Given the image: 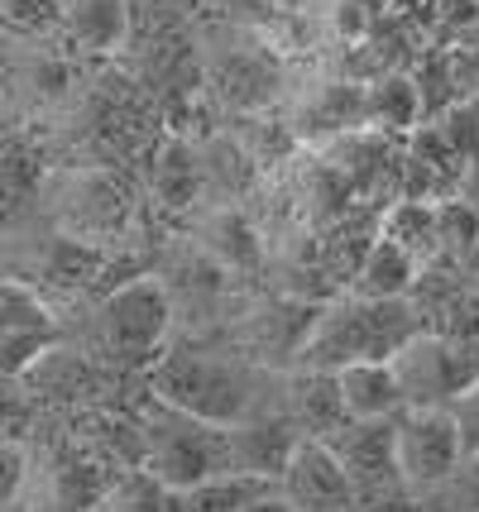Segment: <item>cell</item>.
<instances>
[{
    "mask_svg": "<svg viewBox=\"0 0 479 512\" xmlns=\"http://www.w3.org/2000/svg\"><path fill=\"white\" fill-rule=\"evenodd\" d=\"M283 412L297 422L302 436H317V441H326L331 431H341L350 422L341 379L331 369H297L288 379V393H283Z\"/></svg>",
    "mask_w": 479,
    "mask_h": 512,
    "instance_id": "14",
    "label": "cell"
},
{
    "mask_svg": "<svg viewBox=\"0 0 479 512\" xmlns=\"http://www.w3.org/2000/svg\"><path fill=\"white\" fill-rule=\"evenodd\" d=\"M360 5H365L369 15H384V10H388V0H360Z\"/></svg>",
    "mask_w": 479,
    "mask_h": 512,
    "instance_id": "37",
    "label": "cell"
},
{
    "mask_svg": "<svg viewBox=\"0 0 479 512\" xmlns=\"http://www.w3.org/2000/svg\"><path fill=\"white\" fill-rule=\"evenodd\" d=\"M470 273H475V288H479V249H475V259H470Z\"/></svg>",
    "mask_w": 479,
    "mask_h": 512,
    "instance_id": "38",
    "label": "cell"
},
{
    "mask_svg": "<svg viewBox=\"0 0 479 512\" xmlns=\"http://www.w3.org/2000/svg\"><path fill=\"white\" fill-rule=\"evenodd\" d=\"M139 431H144V469H154L168 489L183 493L230 469V426L202 422L154 398L139 412Z\"/></svg>",
    "mask_w": 479,
    "mask_h": 512,
    "instance_id": "3",
    "label": "cell"
},
{
    "mask_svg": "<svg viewBox=\"0 0 479 512\" xmlns=\"http://www.w3.org/2000/svg\"><path fill=\"white\" fill-rule=\"evenodd\" d=\"M130 221V197L115 173L106 168H77L68 173L63 192H58V225L63 235L77 240H111L120 225Z\"/></svg>",
    "mask_w": 479,
    "mask_h": 512,
    "instance_id": "8",
    "label": "cell"
},
{
    "mask_svg": "<svg viewBox=\"0 0 479 512\" xmlns=\"http://www.w3.org/2000/svg\"><path fill=\"white\" fill-rule=\"evenodd\" d=\"M202 249L216 268H230V273H250L259 264V235L254 225L245 221V211L235 206H221L211 221L202 225Z\"/></svg>",
    "mask_w": 479,
    "mask_h": 512,
    "instance_id": "21",
    "label": "cell"
},
{
    "mask_svg": "<svg viewBox=\"0 0 479 512\" xmlns=\"http://www.w3.org/2000/svg\"><path fill=\"white\" fill-rule=\"evenodd\" d=\"M240 512H293V503L274 489V493H264V498H254V503H245Z\"/></svg>",
    "mask_w": 479,
    "mask_h": 512,
    "instance_id": "36",
    "label": "cell"
},
{
    "mask_svg": "<svg viewBox=\"0 0 479 512\" xmlns=\"http://www.w3.org/2000/svg\"><path fill=\"white\" fill-rule=\"evenodd\" d=\"M211 91L230 111H264L278 96V58L269 48H230L211 67Z\"/></svg>",
    "mask_w": 479,
    "mask_h": 512,
    "instance_id": "12",
    "label": "cell"
},
{
    "mask_svg": "<svg viewBox=\"0 0 479 512\" xmlns=\"http://www.w3.org/2000/svg\"><path fill=\"white\" fill-rule=\"evenodd\" d=\"M278 493L293 503V512H350V503H355V489L345 479L341 460L317 436H302L293 446L288 469L278 479Z\"/></svg>",
    "mask_w": 479,
    "mask_h": 512,
    "instance_id": "9",
    "label": "cell"
},
{
    "mask_svg": "<svg viewBox=\"0 0 479 512\" xmlns=\"http://www.w3.org/2000/svg\"><path fill=\"white\" fill-rule=\"evenodd\" d=\"M53 345H63V331H10V335H0V379H24Z\"/></svg>",
    "mask_w": 479,
    "mask_h": 512,
    "instance_id": "30",
    "label": "cell"
},
{
    "mask_svg": "<svg viewBox=\"0 0 479 512\" xmlns=\"http://www.w3.org/2000/svg\"><path fill=\"white\" fill-rule=\"evenodd\" d=\"M436 230H441V259L451 264H470L479 249V211L470 201L446 197L436 201Z\"/></svg>",
    "mask_w": 479,
    "mask_h": 512,
    "instance_id": "27",
    "label": "cell"
},
{
    "mask_svg": "<svg viewBox=\"0 0 479 512\" xmlns=\"http://www.w3.org/2000/svg\"><path fill=\"white\" fill-rule=\"evenodd\" d=\"M317 316H321V307L317 302H269L264 312L250 321V335H254V345L264 350L269 359H288L293 364L297 359V350L307 345V335H312V326H317Z\"/></svg>",
    "mask_w": 479,
    "mask_h": 512,
    "instance_id": "19",
    "label": "cell"
},
{
    "mask_svg": "<svg viewBox=\"0 0 479 512\" xmlns=\"http://www.w3.org/2000/svg\"><path fill=\"white\" fill-rule=\"evenodd\" d=\"M278 484L264 479V474H240V469H226V474H211L202 484L178 493V512H240L245 503L274 493Z\"/></svg>",
    "mask_w": 479,
    "mask_h": 512,
    "instance_id": "22",
    "label": "cell"
},
{
    "mask_svg": "<svg viewBox=\"0 0 479 512\" xmlns=\"http://www.w3.org/2000/svg\"><path fill=\"white\" fill-rule=\"evenodd\" d=\"M365 125V82H321L293 115V139H307V144H331L336 134H350Z\"/></svg>",
    "mask_w": 479,
    "mask_h": 512,
    "instance_id": "13",
    "label": "cell"
},
{
    "mask_svg": "<svg viewBox=\"0 0 479 512\" xmlns=\"http://www.w3.org/2000/svg\"><path fill=\"white\" fill-rule=\"evenodd\" d=\"M202 192V163L192 154L187 139H168L159 154H154V197L168 211H183L192 206Z\"/></svg>",
    "mask_w": 479,
    "mask_h": 512,
    "instance_id": "23",
    "label": "cell"
},
{
    "mask_svg": "<svg viewBox=\"0 0 479 512\" xmlns=\"http://www.w3.org/2000/svg\"><path fill=\"white\" fill-rule=\"evenodd\" d=\"M365 125L369 130H379V134H388V139H398V144L422 125V96H417V87H412L408 67L365 82Z\"/></svg>",
    "mask_w": 479,
    "mask_h": 512,
    "instance_id": "16",
    "label": "cell"
},
{
    "mask_svg": "<svg viewBox=\"0 0 479 512\" xmlns=\"http://www.w3.org/2000/svg\"><path fill=\"white\" fill-rule=\"evenodd\" d=\"M436 130L451 144V154L460 158V168H479V101L460 96L446 111L436 115Z\"/></svg>",
    "mask_w": 479,
    "mask_h": 512,
    "instance_id": "28",
    "label": "cell"
},
{
    "mask_svg": "<svg viewBox=\"0 0 479 512\" xmlns=\"http://www.w3.org/2000/svg\"><path fill=\"white\" fill-rule=\"evenodd\" d=\"M470 96H475V101H479V82H475V91H470Z\"/></svg>",
    "mask_w": 479,
    "mask_h": 512,
    "instance_id": "40",
    "label": "cell"
},
{
    "mask_svg": "<svg viewBox=\"0 0 479 512\" xmlns=\"http://www.w3.org/2000/svg\"><path fill=\"white\" fill-rule=\"evenodd\" d=\"M388 364L398 374V388H403L408 407H451L460 393H470L479 383L470 345L446 340L436 331H417Z\"/></svg>",
    "mask_w": 479,
    "mask_h": 512,
    "instance_id": "5",
    "label": "cell"
},
{
    "mask_svg": "<svg viewBox=\"0 0 479 512\" xmlns=\"http://www.w3.org/2000/svg\"><path fill=\"white\" fill-rule=\"evenodd\" d=\"M302 441L297 422L278 407V412H254L240 426H230V469L240 474H264V479H283L288 455Z\"/></svg>",
    "mask_w": 479,
    "mask_h": 512,
    "instance_id": "10",
    "label": "cell"
},
{
    "mask_svg": "<svg viewBox=\"0 0 479 512\" xmlns=\"http://www.w3.org/2000/svg\"><path fill=\"white\" fill-rule=\"evenodd\" d=\"M350 512H427V503H422V493H412V489H388V493L355 498Z\"/></svg>",
    "mask_w": 479,
    "mask_h": 512,
    "instance_id": "34",
    "label": "cell"
},
{
    "mask_svg": "<svg viewBox=\"0 0 479 512\" xmlns=\"http://www.w3.org/2000/svg\"><path fill=\"white\" fill-rule=\"evenodd\" d=\"M92 512H178V489H168L154 469H125Z\"/></svg>",
    "mask_w": 479,
    "mask_h": 512,
    "instance_id": "24",
    "label": "cell"
},
{
    "mask_svg": "<svg viewBox=\"0 0 479 512\" xmlns=\"http://www.w3.org/2000/svg\"><path fill=\"white\" fill-rule=\"evenodd\" d=\"M10 331H58V316L20 278H0V335Z\"/></svg>",
    "mask_w": 479,
    "mask_h": 512,
    "instance_id": "26",
    "label": "cell"
},
{
    "mask_svg": "<svg viewBox=\"0 0 479 512\" xmlns=\"http://www.w3.org/2000/svg\"><path fill=\"white\" fill-rule=\"evenodd\" d=\"M168 326H173V292L154 273H139L101 297L96 350L111 364H144V359L159 355Z\"/></svg>",
    "mask_w": 479,
    "mask_h": 512,
    "instance_id": "4",
    "label": "cell"
},
{
    "mask_svg": "<svg viewBox=\"0 0 479 512\" xmlns=\"http://www.w3.org/2000/svg\"><path fill=\"white\" fill-rule=\"evenodd\" d=\"M417 259H412L403 245H393L388 235H374L365 249V259L350 278V292L355 297H369V302H384V297H408L412 283H417Z\"/></svg>",
    "mask_w": 479,
    "mask_h": 512,
    "instance_id": "17",
    "label": "cell"
},
{
    "mask_svg": "<svg viewBox=\"0 0 479 512\" xmlns=\"http://www.w3.org/2000/svg\"><path fill=\"white\" fill-rule=\"evenodd\" d=\"M39 192V158L20 139H0V230L20 216Z\"/></svg>",
    "mask_w": 479,
    "mask_h": 512,
    "instance_id": "25",
    "label": "cell"
},
{
    "mask_svg": "<svg viewBox=\"0 0 479 512\" xmlns=\"http://www.w3.org/2000/svg\"><path fill=\"white\" fill-rule=\"evenodd\" d=\"M432 493L446 503V512H479V450L460 455V465L451 469V479L436 484Z\"/></svg>",
    "mask_w": 479,
    "mask_h": 512,
    "instance_id": "31",
    "label": "cell"
},
{
    "mask_svg": "<svg viewBox=\"0 0 479 512\" xmlns=\"http://www.w3.org/2000/svg\"><path fill=\"white\" fill-rule=\"evenodd\" d=\"M460 426L451 407H403L398 412V474L412 493H432L460 465Z\"/></svg>",
    "mask_w": 479,
    "mask_h": 512,
    "instance_id": "6",
    "label": "cell"
},
{
    "mask_svg": "<svg viewBox=\"0 0 479 512\" xmlns=\"http://www.w3.org/2000/svg\"><path fill=\"white\" fill-rule=\"evenodd\" d=\"M63 24L82 53L106 58L130 44V0H63Z\"/></svg>",
    "mask_w": 479,
    "mask_h": 512,
    "instance_id": "15",
    "label": "cell"
},
{
    "mask_svg": "<svg viewBox=\"0 0 479 512\" xmlns=\"http://www.w3.org/2000/svg\"><path fill=\"white\" fill-rule=\"evenodd\" d=\"M470 355H475V369H479V340H470Z\"/></svg>",
    "mask_w": 479,
    "mask_h": 512,
    "instance_id": "39",
    "label": "cell"
},
{
    "mask_svg": "<svg viewBox=\"0 0 479 512\" xmlns=\"http://www.w3.org/2000/svg\"><path fill=\"white\" fill-rule=\"evenodd\" d=\"M345 393V412L350 417H398L408 402H403V388H398V374L388 359H365V364H345L336 369Z\"/></svg>",
    "mask_w": 479,
    "mask_h": 512,
    "instance_id": "18",
    "label": "cell"
},
{
    "mask_svg": "<svg viewBox=\"0 0 479 512\" xmlns=\"http://www.w3.org/2000/svg\"><path fill=\"white\" fill-rule=\"evenodd\" d=\"M149 393L168 407H178V412H192V417L216 426H240L245 417L259 412L254 369L235 364L230 355H211V350L159 355V364L149 369Z\"/></svg>",
    "mask_w": 479,
    "mask_h": 512,
    "instance_id": "2",
    "label": "cell"
},
{
    "mask_svg": "<svg viewBox=\"0 0 479 512\" xmlns=\"http://www.w3.org/2000/svg\"><path fill=\"white\" fill-rule=\"evenodd\" d=\"M63 24V0H0V29L15 39H44Z\"/></svg>",
    "mask_w": 479,
    "mask_h": 512,
    "instance_id": "29",
    "label": "cell"
},
{
    "mask_svg": "<svg viewBox=\"0 0 479 512\" xmlns=\"http://www.w3.org/2000/svg\"><path fill=\"white\" fill-rule=\"evenodd\" d=\"M29 422H34L29 398L15 393V388H0V436H5V441H20L24 431H29Z\"/></svg>",
    "mask_w": 479,
    "mask_h": 512,
    "instance_id": "33",
    "label": "cell"
},
{
    "mask_svg": "<svg viewBox=\"0 0 479 512\" xmlns=\"http://www.w3.org/2000/svg\"><path fill=\"white\" fill-rule=\"evenodd\" d=\"M326 446L341 460L355 498L408 489L398 474V417H350L341 431L326 436Z\"/></svg>",
    "mask_w": 479,
    "mask_h": 512,
    "instance_id": "7",
    "label": "cell"
},
{
    "mask_svg": "<svg viewBox=\"0 0 479 512\" xmlns=\"http://www.w3.org/2000/svg\"><path fill=\"white\" fill-rule=\"evenodd\" d=\"M24 469H29L24 446L0 436V508H5V503H15V493H20V484H24Z\"/></svg>",
    "mask_w": 479,
    "mask_h": 512,
    "instance_id": "32",
    "label": "cell"
},
{
    "mask_svg": "<svg viewBox=\"0 0 479 512\" xmlns=\"http://www.w3.org/2000/svg\"><path fill=\"white\" fill-rule=\"evenodd\" d=\"M379 235H388L393 245H403L427 268L432 259H441V230H436V201H412V197H393L388 211L379 216Z\"/></svg>",
    "mask_w": 479,
    "mask_h": 512,
    "instance_id": "20",
    "label": "cell"
},
{
    "mask_svg": "<svg viewBox=\"0 0 479 512\" xmlns=\"http://www.w3.org/2000/svg\"><path fill=\"white\" fill-rule=\"evenodd\" d=\"M125 469L111 465L101 450H92L82 436H72L68 450H58L53 474H48V489H53V508L58 512H92L106 489L120 479Z\"/></svg>",
    "mask_w": 479,
    "mask_h": 512,
    "instance_id": "11",
    "label": "cell"
},
{
    "mask_svg": "<svg viewBox=\"0 0 479 512\" xmlns=\"http://www.w3.org/2000/svg\"><path fill=\"white\" fill-rule=\"evenodd\" d=\"M422 331V316L412 312L408 297H345L326 302L317 326L307 335V345L297 350V369H345V364H365V359H393L412 335Z\"/></svg>",
    "mask_w": 479,
    "mask_h": 512,
    "instance_id": "1",
    "label": "cell"
},
{
    "mask_svg": "<svg viewBox=\"0 0 479 512\" xmlns=\"http://www.w3.org/2000/svg\"><path fill=\"white\" fill-rule=\"evenodd\" d=\"M68 82H72V67L63 58H44V63H34V87L44 101H63L68 96Z\"/></svg>",
    "mask_w": 479,
    "mask_h": 512,
    "instance_id": "35",
    "label": "cell"
}]
</instances>
